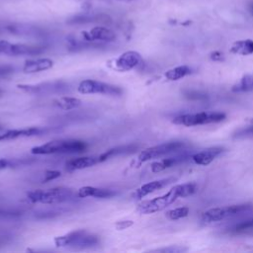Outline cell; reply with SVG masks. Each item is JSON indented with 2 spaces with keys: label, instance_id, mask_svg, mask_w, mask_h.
<instances>
[{
  "label": "cell",
  "instance_id": "obj_1",
  "mask_svg": "<svg viewBox=\"0 0 253 253\" xmlns=\"http://www.w3.org/2000/svg\"><path fill=\"white\" fill-rule=\"evenodd\" d=\"M197 186L194 183H185L176 185L171 188L166 194L156 197L151 200H146L140 203L137 207V211L140 213L147 214L160 211L173 204L179 198H185L193 195L196 192Z\"/></svg>",
  "mask_w": 253,
  "mask_h": 253
},
{
  "label": "cell",
  "instance_id": "obj_2",
  "mask_svg": "<svg viewBox=\"0 0 253 253\" xmlns=\"http://www.w3.org/2000/svg\"><path fill=\"white\" fill-rule=\"evenodd\" d=\"M88 145L85 141L79 139H56L48 141L44 144L35 146L31 149L33 154H70L80 153L87 149Z\"/></svg>",
  "mask_w": 253,
  "mask_h": 253
},
{
  "label": "cell",
  "instance_id": "obj_3",
  "mask_svg": "<svg viewBox=\"0 0 253 253\" xmlns=\"http://www.w3.org/2000/svg\"><path fill=\"white\" fill-rule=\"evenodd\" d=\"M54 244L56 247L62 248L87 249L99 245L100 238L98 235L85 229H77L55 237Z\"/></svg>",
  "mask_w": 253,
  "mask_h": 253
},
{
  "label": "cell",
  "instance_id": "obj_4",
  "mask_svg": "<svg viewBox=\"0 0 253 253\" xmlns=\"http://www.w3.org/2000/svg\"><path fill=\"white\" fill-rule=\"evenodd\" d=\"M27 197L32 203L50 205L73 201L75 199V194L70 188L56 187L46 190H34L29 192Z\"/></svg>",
  "mask_w": 253,
  "mask_h": 253
},
{
  "label": "cell",
  "instance_id": "obj_5",
  "mask_svg": "<svg viewBox=\"0 0 253 253\" xmlns=\"http://www.w3.org/2000/svg\"><path fill=\"white\" fill-rule=\"evenodd\" d=\"M225 119V114L221 112H201L194 114H184L173 119V123L185 126H194L199 125H207L219 123Z\"/></svg>",
  "mask_w": 253,
  "mask_h": 253
},
{
  "label": "cell",
  "instance_id": "obj_6",
  "mask_svg": "<svg viewBox=\"0 0 253 253\" xmlns=\"http://www.w3.org/2000/svg\"><path fill=\"white\" fill-rule=\"evenodd\" d=\"M253 210L252 204H241V205H232L221 208H213L208 210L203 213L202 220L205 223H211L225 219L227 217L235 216L240 213L246 212Z\"/></svg>",
  "mask_w": 253,
  "mask_h": 253
},
{
  "label": "cell",
  "instance_id": "obj_7",
  "mask_svg": "<svg viewBox=\"0 0 253 253\" xmlns=\"http://www.w3.org/2000/svg\"><path fill=\"white\" fill-rule=\"evenodd\" d=\"M77 90L81 94H104L110 96H121L124 93L122 87L93 79H85L80 82Z\"/></svg>",
  "mask_w": 253,
  "mask_h": 253
},
{
  "label": "cell",
  "instance_id": "obj_8",
  "mask_svg": "<svg viewBox=\"0 0 253 253\" xmlns=\"http://www.w3.org/2000/svg\"><path fill=\"white\" fill-rule=\"evenodd\" d=\"M185 146V142L180 140H174V141H168L164 142L155 146H151L149 148H146L142 150L138 155L139 162H145L151 159L160 158L166 154L175 152L180 150Z\"/></svg>",
  "mask_w": 253,
  "mask_h": 253
},
{
  "label": "cell",
  "instance_id": "obj_9",
  "mask_svg": "<svg viewBox=\"0 0 253 253\" xmlns=\"http://www.w3.org/2000/svg\"><path fill=\"white\" fill-rule=\"evenodd\" d=\"M46 46L31 45L24 43H12L7 41H0V54L8 56L37 55L44 52Z\"/></svg>",
  "mask_w": 253,
  "mask_h": 253
},
{
  "label": "cell",
  "instance_id": "obj_10",
  "mask_svg": "<svg viewBox=\"0 0 253 253\" xmlns=\"http://www.w3.org/2000/svg\"><path fill=\"white\" fill-rule=\"evenodd\" d=\"M18 88L34 95H46L53 93H64L68 91V84L62 81L44 82L40 84H19Z\"/></svg>",
  "mask_w": 253,
  "mask_h": 253
},
{
  "label": "cell",
  "instance_id": "obj_11",
  "mask_svg": "<svg viewBox=\"0 0 253 253\" xmlns=\"http://www.w3.org/2000/svg\"><path fill=\"white\" fill-rule=\"evenodd\" d=\"M142 64L143 59L141 55L133 50L124 52L115 61L116 68L122 71H128L134 68H138Z\"/></svg>",
  "mask_w": 253,
  "mask_h": 253
},
{
  "label": "cell",
  "instance_id": "obj_12",
  "mask_svg": "<svg viewBox=\"0 0 253 253\" xmlns=\"http://www.w3.org/2000/svg\"><path fill=\"white\" fill-rule=\"evenodd\" d=\"M90 23L110 24L112 23V18L104 13H86L74 15L67 20L69 25H85Z\"/></svg>",
  "mask_w": 253,
  "mask_h": 253
},
{
  "label": "cell",
  "instance_id": "obj_13",
  "mask_svg": "<svg viewBox=\"0 0 253 253\" xmlns=\"http://www.w3.org/2000/svg\"><path fill=\"white\" fill-rule=\"evenodd\" d=\"M47 132L46 128L40 127H29L21 129H1L0 130V141L10 140L21 137H31L35 135H41Z\"/></svg>",
  "mask_w": 253,
  "mask_h": 253
},
{
  "label": "cell",
  "instance_id": "obj_14",
  "mask_svg": "<svg viewBox=\"0 0 253 253\" xmlns=\"http://www.w3.org/2000/svg\"><path fill=\"white\" fill-rule=\"evenodd\" d=\"M177 179L174 177H169V178H164V179H160V180H155L146 184H143L141 187H139L138 189L135 190V192L133 193V198L136 200L142 199L145 196L154 193L157 190H160L162 188H164L165 186L169 185L170 183L176 181Z\"/></svg>",
  "mask_w": 253,
  "mask_h": 253
},
{
  "label": "cell",
  "instance_id": "obj_15",
  "mask_svg": "<svg viewBox=\"0 0 253 253\" xmlns=\"http://www.w3.org/2000/svg\"><path fill=\"white\" fill-rule=\"evenodd\" d=\"M83 37L87 42H114L117 38L114 31L106 27H95L89 32H84Z\"/></svg>",
  "mask_w": 253,
  "mask_h": 253
},
{
  "label": "cell",
  "instance_id": "obj_16",
  "mask_svg": "<svg viewBox=\"0 0 253 253\" xmlns=\"http://www.w3.org/2000/svg\"><path fill=\"white\" fill-rule=\"evenodd\" d=\"M222 147L214 146V147H210L207 149H204L200 152L195 153L194 155L191 156V159L193 160L194 163L198 165H209L211 162H212L218 155H220L223 152Z\"/></svg>",
  "mask_w": 253,
  "mask_h": 253
},
{
  "label": "cell",
  "instance_id": "obj_17",
  "mask_svg": "<svg viewBox=\"0 0 253 253\" xmlns=\"http://www.w3.org/2000/svg\"><path fill=\"white\" fill-rule=\"evenodd\" d=\"M118 193L111 189H104V188H97L93 186H84L81 187L77 191L78 198H87V197H94L99 199H108L116 196Z\"/></svg>",
  "mask_w": 253,
  "mask_h": 253
},
{
  "label": "cell",
  "instance_id": "obj_18",
  "mask_svg": "<svg viewBox=\"0 0 253 253\" xmlns=\"http://www.w3.org/2000/svg\"><path fill=\"white\" fill-rule=\"evenodd\" d=\"M100 163L99 155L98 156H84V157H76L71 158L65 163V168L67 171H75L81 170L85 168L92 167L96 164Z\"/></svg>",
  "mask_w": 253,
  "mask_h": 253
},
{
  "label": "cell",
  "instance_id": "obj_19",
  "mask_svg": "<svg viewBox=\"0 0 253 253\" xmlns=\"http://www.w3.org/2000/svg\"><path fill=\"white\" fill-rule=\"evenodd\" d=\"M139 145L136 143H130V144H124V145H119L114 148H110L104 153L99 155L100 163L104 162L110 158L120 156V155H126V154H131L134 153L138 150Z\"/></svg>",
  "mask_w": 253,
  "mask_h": 253
},
{
  "label": "cell",
  "instance_id": "obj_20",
  "mask_svg": "<svg viewBox=\"0 0 253 253\" xmlns=\"http://www.w3.org/2000/svg\"><path fill=\"white\" fill-rule=\"evenodd\" d=\"M191 156L192 155H189V154H186V153H183V154H180V155H176V156H173V157H169V158H164L160 161H157V162H154L151 164L150 168H151V171L154 172V173H157V172H161L165 169H168L172 166H175V165H178V164H181L183 162H185L186 160L188 159H191Z\"/></svg>",
  "mask_w": 253,
  "mask_h": 253
},
{
  "label": "cell",
  "instance_id": "obj_21",
  "mask_svg": "<svg viewBox=\"0 0 253 253\" xmlns=\"http://www.w3.org/2000/svg\"><path fill=\"white\" fill-rule=\"evenodd\" d=\"M53 61L48 58H38L27 60L23 66V71L25 73H35L41 72L52 67Z\"/></svg>",
  "mask_w": 253,
  "mask_h": 253
},
{
  "label": "cell",
  "instance_id": "obj_22",
  "mask_svg": "<svg viewBox=\"0 0 253 253\" xmlns=\"http://www.w3.org/2000/svg\"><path fill=\"white\" fill-rule=\"evenodd\" d=\"M230 52L240 55H249L253 53V40L236 41L230 47Z\"/></svg>",
  "mask_w": 253,
  "mask_h": 253
},
{
  "label": "cell",
  "instance_id": "obj_23",
  "mask_svg": "<svg viewBox=\"0 0 253 253\" xmlns=\"http://www.w3.org/2000/svg\"><path fill=\"white\" fill-rule=\"evenodd\" d=\"M81 100L75 97H59L53 101V105L62 109V110H72L75 108H78L81 105Z\"/></svg>",
  "mask_w": 253,
  "mask_h": 253
},
{
  "label": "cell",
  "instance_id": "obj_24",
  "mask_svg": "<svg viewBox=\"0 0 253 253\" xmlns=\"http://www.w3.org/2000/svg\"><path fill=\"white\" fill-rule=\"evenodd\" d=\"M190 73H191V68L189 66L181 65V66H177L175 68H172V69L166 71L165 77L168 80L175 81V80H179V79L189 75Z\"/></svg>",
  "mask_w": 253,
  "mask_h": 253
},
{
  "label": "cell",
  "instance_id": "obj_25",
  "mask_svg": "<svg viewBox=\"0 0 253 253\" xmlns=\"http://www.w3.org/2000/svg\"><path fill=\"white\" fill-rule=\"evenodd\" d=\"M253 90V76L243 77L237 84L232 87L233 92H247Z\"/></svg>",
  "mask_w": 253,
  "mask_h": 253
},
{
  "label": "cell",
  "instance_id": "obj_26",
  "mask_svg": "<svg viewBox=\"0 0 253 253\" xmlns=\"http://www.w3.org/2000/svg\"><path fill=\"white\" fill-rule=\"evenodd\" d=\"M188 214H189V208L187 207L177 208L166 212V216L171 220H176V219L186 217Z\"/></svg>",
  "mask_w": 253,
  "mask_h": 253
},
{
  "label": "cell",
  "instance_id": "obj_27",
  "mask_svg": "<svg viewBox=\"0 0 253 253\" xmlns=\"http://www.w3.org/2000/svg\"><path fill=\"white\" fill-rule=\"evenodd\" d=\"M253 231V218L249 219V220H245L242 221L238 224H236L233 228H232V232L233 233H247V232H252Z\"/></svg>",
  "mask_w": 253,
  "mask_h": 253
},
{
  "label": "cell",
  "instance_id": "obj_28",
  "mask_svg": "<svg viewBox=\"0 0 253 253\" xmlns=\"http://www.w3.org/2000/svg\"><path fill=\"white\" fill-rule=\"evenodd\" d=\"M154 252H165V253H182L185 251H188L187 247H183V246H178V245H172L169 247H165V248H160V249H156L153 250Z\"/></svg>",
  "mask_w": 253,
  "mask_h": 253
},
{
  "label": "cell",
  "instance_id": "obj_29",
  "mask_svg": "<svg viewBox=\"0 0 253 253\" xmlns=\"http://www.w3.org/2000/svg\"><path fill=\"white\" fill-rule=\"evenodd\" d=\"M253 134V125L247 126L245 127H241L239 129H237L235 131V133L233 134V137H244V136H249Z\"/></svg>",
  "mask_w": 253,
  "mask_h": 253
},
{
  "label": "cell",
  "instance_id": "obj_30",
  "mask_svg": "<svg viewBox=\"0 0 253 253\" xmlns=\"http://www.w3.org/2000/svg\"><path fill=\"white\" fill-rule=\"evenodd\" d=\"M184 94L190 100H203V99H206V97H207L205 94L197 92V91H193V90L186 91Z\"/></svg>",
  "mask_w": 253,
  "mask_h": 253
},
{
  "label": "cell",
  "instance_id": "obj_31",
  "mask_svg": "<svg viewBox=\"0 0 253 253\" xmlns=\"http://www.w3.org/2000/svg\"><path fill=\"white\" fill-rule=\"evenodd\" d=\"M15 68L11 65H0V78H5L14 72Z\"/></svg>",
  "mask_w": 253,
  "mask_h": 253
},
{
  "label": "cell",
  "instance_id": "obj_32",
  "mask_svg": "<svg viewBox=\"0 0 253 253\" xmlns=\"http://www.w3.org/2000/svg\"><path fill=\"white\" fill-rule=\"evenodd\" d=\"M13 165H16V162L9 159H5V158H0V171L7 169L9 167H12Z\"/></svg>",
  "mask_w": 253,
  "mask_h": 253
},
{
  "label": "cell",
  "instance_id": "obj_33",
  "mask_svg": "<svg viewBox=\"0 0 253 253\" xmlns=\"http://www.w3.org/2000/svg\"><path fill=\"white\" fill-rule=\"evenodd\" d=\"M59 176H60V172H58V171H47V172H45L44 178L42 179V181L43 182L49 181V180L55 179V178H57Z\"/></svg>",
  "mask_w": 253,
  "mask_h": 253
},
{
  "label": "cell",
  "instance_id": "obj_34",
  "mask_svg": "<svg viewBox=\"0 0 253 253\" xmlns=\"http://www.w3.org/2000/svg\"><path fill=\"white\" fill-rule=\"evenodd\" d=\"M133 224V221L131 220H123V221H119L116 223V227L119 229V230H122V229H126L129 226H131Z\"/></svg>",
  "mask_w": 253,
  "mask_h": 253
},
{
  "label": "cell",
  "instance_id": "obj_35",
  "mask_svg": "<svg viewBox=\"0 0 253 253\" xmlns=\"http://www.w3.org/2000/svg\"><path fill=\"white\" fill-rule=\"evenodd\" d=\"M211 58L214 61H220L223 58V54L220 51H213L211 53Z\"/></svg>",
  "mask_w": 253,
  "mask_h": 253
},
{
  "label": "cell",
  "instance_id": "obj_36",
  "mask_svg": "<svg viewBox=\"0 0 253 253\" xmlns=\"http://www.w3.org/2000/svg\"><path fill=\"white\" fill-rule=\"evenodd\" d=\"M250 12H251V14L253 15V3H252L251 6H250Z\"/></svg>",
  "mask_w": 253,
  "mask_h": 253
},
{
  "label": "cell",
  "instance_id": "obj_37",
  "mask_svg": "<svg viewBox=\"0 0 253 253\" xmlns=\"http://www.w3.org/2000/svg\"><path fill=\"white\" fill-rule=\"evenodd\" d=\"M2 93H3V90H1V89H0V96L2 95Z\"/></svg>",
  "mask_w": 253,
  "mask_h": 253
}]
</instances>
